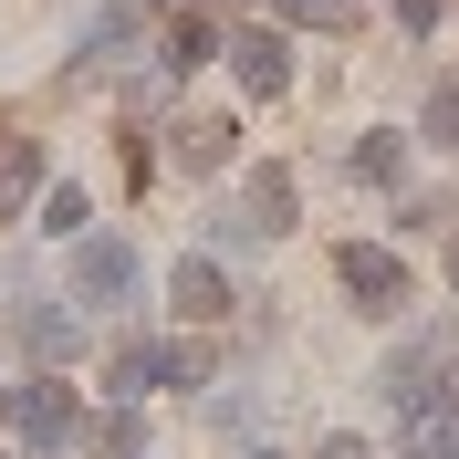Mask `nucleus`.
I'll use <instances>...</instances> for the list:
<instances>
[{
	"label": "nucleus",
	"instance_id": "13",
	"mask_svg": "<svg viewBox=\"0 0 459 459\" xmlns=\"http://www.w3.org/2000/svg\"><path fill=\"white\" fill-rule=\"evenodd\" d=\"M397 168H407V136H366L355 146V178H366V188H386Z\"/></svg>",
	"mask_w": 459,
	"mask_h": 459
},
{
	"label": "nucleus",
	"instance_id": "10",
	"mask_svg": "<svg viewBox=\"0 0 459 459\" xmlns=\"http://www.w3.org/2000/svg\"><path fill=\"white\" fill-rule=\"evenodd\" d=\"M209 53H220V22H209V11H178L168 22V74H199Z\"/></svg>",
	"mask_w": 459,
	"mask_h": 459
},
{
	"label": "nucleus",
	"instance_id": "6",
	"mask_svg": "<svg viewBox=\"0 0 459 459\" xmlns=\"http://www.w3.org/2000/svg\"><path fill=\"white\" fill-rule=\"evenodd\" d=\"M168 303H178L188 324H220V314H230V272H220L209 251H188V261L168 272Z\"/></svg>",
	"mask_w": 459,
	"mask_h": 459
},
{
	"label": "nucleus",
	"instance_id": "11",
	"mask_svg": "<svg viewBox=\"0 0 459 459\" xmlns=\"http://www.w3.org/2000/svg\"><path fill=\"white\" fill-rule=\"evenodd\" d=\"M22 344L42 355V366H74V355H84V324L74 314H22Z\"/></svg>",
	"mask_w": 459,
	"mask_h": 459
},
{
	"label": "nucleus",
	"instance_id": "1",
	"mask_svg": "<svg viewBox=\"0 0 459 459\" xmlns=\"http://www.w3.org/2000/svg\"><path fill=\"white\" fill-rule=\"evenodd\" d=\"M334 282L355 292V314H397V303H407V261L386 251V240H344V251H334Z\"/></svg>",
	"mask_w": 459,
	"mask_h": 459
},
{
	"label": "nucleus",
	"instance_id": "8",
	"mask_svg": "<svg viewBox=\"0 0 459 459\" xmlns=\"http://www.w3.org/2000/svg\"><path fill=\"white\" fill-rule=\"evenodd\" d=\"M42 199V146L31 136H0V220H22Z\"/></svg>",
	"mask_w": 459,
	"mask_h": 459
},
{
	"label": "nucleus",
	"instance_id": "18",
	"mask_svg": "<svg viewBox=\"0 0 459 459\" xmlns=\"http://www.w3.org/2000/svg\"><path fill=\"white\" fill-rule=\"evenodd\" d=\"M314 459H366V438H324V449Z\"/></svg>",
	"mask_w": 459,
	"mask_h": 459
},
{
	"label": "nucleus",
	"instance_id": "3",
	"mask_svg": "<svg viewBox=\"0 0 459 459\" xmlns=\"http://www.w3.org/2000/svg\"><path fill=\"white\" fill-rule=\"evenodd\" d=\"M11 429H22L31 449H63V438L84 429V407H74V386H53V366H42L31 386H11Z\"/></svg>",
	"mask_w": 459,
	"mask_h": 459
},
{
	"label": "nucleus",
	"instance_id": "16",
	"mask_svg": "<svg viewBox=\"0 0 459 459\" xmlns=\"http://www.w3.org/2000/svg\"><path fill=\"white\" fill-rule=\"evenodd\" d=\"M272 11H282V22H314V31H344V22H355L344 0H272Z\"/></svg>",
	"mask_w": 459,
	"mask_h": 459
},
{
	"label": "nucleus",
	"instance_id": "4",
	"mask_svg": "<svg viewBox=\"0 0 459 459\" xmlns=\"http://www.w3.org/2000/svg\"><path fill=\"white\" fill-rule=\"evenodd\" d=\"M220 230H240V240H282V230H292V178L282 168H251L240 199L220 209Z\"/></svg>",
	"mask_w": 459,
	"mask_h": 459
},
{
	"label": "nucleus",
	"instance_id": "17",
	"mask_svg": "<svg viewBox=\"0 0 459 459\" xmlns=\"http://www.w3.org/2000/svg\"><path fill=\"white\" fill-rule=\"evenodd\" d=\"M397 22L407 31H438V0H397Z\"/></svg>",
	"mask_w": 459,
	"mask_h": 459
},
{
	"label": "nucleus",
	"instance_id": "14",
	"mask_svg": "<svg viewBox=\"0 0 459 459\" xmlns=\"http://www.w3.org/2000/svg\"><path fill=\"white\" fill-rule=\"evenodd\" d=\"M42 230H53V240H84V188H53V199H42Z\"/></svg>",
	"mask_w": 459,
	"mask_h": 459
},
{
	"label": "nucleus",
	"instance_id": "2",
	"mask_svg": "<svg viewBox=\"0 0 459 459\" xmlns=\"http://www.w3.org/2000/svg\"><path fill=\"white\" fill-rule=\"evenodd\" d=\"M438 355H449L438 334H407L397 355H386V376H376V386H386V407H397V418H438Z\"/></svg>",
	"mask_w": 459,
	"mask_h": 459
},
{
	"label": "nucleus",
	"instance_id": "19",
	"mask_svg": "<svg viewBox=\"0 0 459 459\" xmlns=\"http://www.w3.org/2000/svg\"><path fill=\"white\" fill-rule=\"evenodd\" d=\"M438 407H449V418H459V366H438Z\"/></svg>",
	"mask_w": 459,
	"mask_h": 459
},
{
	"label": "nucleus",
	"instance_id": "5",
	"mask_svg": "<svg viewBox=\"0 0 459 459\" xmlns=\"http://www.w3.org/2000/svg\"><path fill=\"white\" fill-rule=\"evenodd\" d=\"M126 292H136V251L105 240V230H84L74 240V303H126Z\"/></svg>",
	"mask_w": 459,
	"mask_h": 459
},
{
	"label": "nucleus",
	"instance_id": "20",
	"mask_svg": "<svg viewBox=\"0 0 459 459\" xmlns=\"http://www.w3.org/2000/svg\"><path fill=\"white\" fill-rule=\"evenodd\" d=\"M251 459H272V449H251Z\"/></svg>",
	"mask_w": 459,
	"mask_h": 459
},
{
	"label": "nucleus",
	"instance_id": "15",
	"mask_svg": "<svg viewBox=\"0 0 459 459\" xmlns=\"http://www.w3.org/2000/svg\"><path fill=\"white\" fill-rule=\"evenodd\" d=\"M418 126H429V136H438V146H459V74H449V84H438V94H429V115H418Z\"/></svg>",
	"mask_w": 459,
	"mask_h": 459
},
{
	"label": "nucleus",
	"instance_id": "12",
	"mask_svg": "<svg viewBox=\"0 0 459 459\" xmlns=\"http://www.w3.org/2000/svg\"><path fill=\"white\" fill-rule=\"evenodd\" d=\"M178 157H188V168H220V157H230V126H220V115L178 126Z\"/></svg>",
	"mask_w": 459,
	"mask_h": 459
},
{
	"label": "nucleus",
	"instance_id": "9",
	"mask_svg": "<svg viewBox=\"0 0 459 459\" xmlns=\"http://www.w3.org/2000/svg\"><path fill=\"white\" fill-rule=\"evenodd\" d=\"M115 397H146V386H168L178 376V344H115Z\"/></svg>",
	"mask_w": 459,
	"mask_h": 459
},
{
	"label": "nucleus",
	"instance_id": "7",
	"mask_svg": "<svg viewBox=\"0 0 459 459\" xmlns=\"http://www.w3.org/2000/svg\"><path fill=\"white\" fill-rule=\"evenodd\" d=\"M230 74H240L251 94H282L292 84V42L282 31H230Z\"/></svg>",
	"mask_w": 459,
	"mask_h": 459
}]
</instances>
